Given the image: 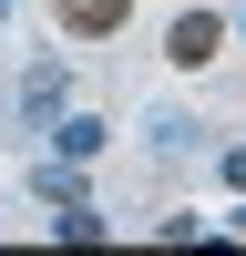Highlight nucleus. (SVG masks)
Listing matches in <instances>:
<instances>
[{
  "label": "nucleus",
  "mask_w": 246,
  "mask_h": 256,
  "mask_svg": "<svg viewBox=\"0 0 246 256\" xmlns=\"http://www.w3.org/2000/svg\"><path fill=\"white\" fill-rule=\"evenodd\" d=\"M0 113H10V134H52V123L72 113V72H62V62H31V72L10 82V102H0Z\"/></svg>",
  "instance_id": "f257e3e1"
},
{
  "label": "nucleus",
  "mask_w": 246,
  "mask_h": 256,
  "mask_svg": "<svg viewBox=\"0 0 246 256\" xmlns=\"http://www.w3.org/2000/svg\"><path fill=\"white\" fill-rule=\"evenodd\" d=\"M236 236H246V195H236Z\"/></svg>",
  "instance_id": "1a4fd4ad"
},
{
  "label": "nucleus",
  "mask_w": 246,
  "mask_h": 256,
  "mask_svg": "<svg viewBox=\"0 0 246 256\" xmlns=\"http://www.w3.org/2000/svg\"><path fill=\"white\" fill-rule=\"evenodd\" d=\"M144 154H154V164H184V154H195V123H184V113H154V123H144Z\"/></svg>",
  "instance_id": "39448f33"
},
{
  "label": "nucleus",
  "mask_w": 246,
  "mask_h": 256,
  "mask_svg": "<svg viewBox=\"0 0 246 256\" xmlns=\"http://www.w3.org/2000/svg\"><path fill=\"white\" fill-rule=\"evenodd\" d=\"M31 195H41V205H72V195H82V174H72V154H62V164H31Z\"/></svg>",
  "instance_id": "0eeeda50"
},
{
  "label": "nucleus",
  "mask_w": 246,
  "mask_h": 256,
  "mask_svg": "<svg viewBox=\"0 0 246 256\" xmlns=\"http://www.w3.org/2000/svg\"><path fill=\"white\" fill-rule=\"evenodd\" d=\"M216 41H226L216 10H184L174 31H164V62H174V72H205V62H216Z\"/></svg>",
  "instance_id": "f03ea898"
},
{
  "label": "nucleus",
  "mask_w": 246,
  "mask_h": 256,
  "mask_svg": "<svg viewBox=\"0 0 246 256\" xmlns=\"http://www.w3.org/2000/svg\"><path fill=\"white\" fill-rule=\"evenodd\" d=\"M52 226H62V236H72V246H102V236H113V216H102L92 195H72V205H62Z\"/></svg>",
  "instance_id": "423d86ee"
},
{
  "label": "nucleus",
  "mask_w": 246,
  "mask_h": 256,
  "mask_svg": "<svg viewBox=\"0 0 246 256\" xmlns=\"http://www.w3.org/2000/svg\"><path fill=\"white\" fill-rule=\"evenodd\" d=\"M123 20H134V0H62V31L72 41H113Z\"/></svg>",
  "instance_id": "7ed1b4c3"
},
{
  "label": "nucleus",
  "mask_w": 246,
  "mask_h": 256,
  "mask_svg": "<svg viewBox=\"0 0 246 256\" xmlns=\"http://www.w3.org/2000/svg\"><path fill=\"white\" fill-rule=\"evenodd\" d=\"M0 20H10V0H0Z\"/></svg>",
  "instance_id": "9d476101"
},
{
  "label": "nucleus",
  "mask_w": 246,
  "mask_h": 256,
  "mask_svg": "<svg viewBox=\"0 0 246 256\" xmlns=\"http://www.w3.org/2000/svg\"><path fill=\"white\" fill-rule=\"evenodd\" d=\"M216 174H226V184L246 195V144H226V164H216Z\"/></svg>",
  "instance_id": "6e6552de"
},
{
  "label": "nucleus",
  "mask_w": 246,
  "mask_h": 256,
  "mask_svg": "<svg viewBox=\"0 0 246 256\" xmlns=\"http://www.w3.org/2000/svg\"><path fill=\"white\" fill-rule=\"evenodd\" d=\"M102 144H113V123H92V113H62L52 123V154H72V164H92Z\"/></svg>",
  "instance_id": "20e7f679"
}]
</instances>
